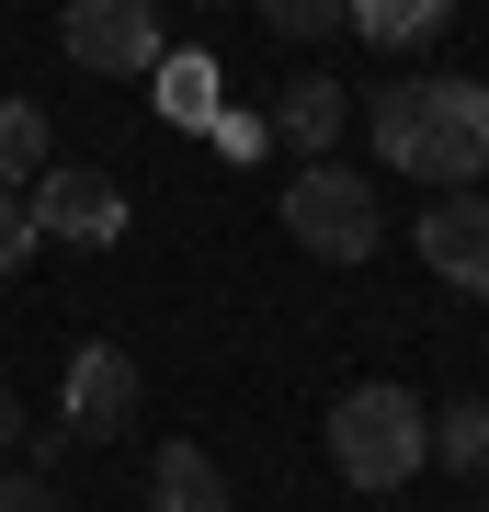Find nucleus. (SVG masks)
Returning a JSON list of instances; mask_svg holds the SVG:
<instances>
[{
    "instance_id": "f257e3e1",
    "label": "nucleus",
    "mask_w": 489,
    "mask_h": 512,
    "mask_svg": "<svg viewBox=\"0 0 489 512\" xmlns=\"http://www.w3.org/2000/svg\"><path fill=\"white\" fill-rule=\"evenodd\" d=\"M376 160L421 171L433 194L489 171V80H387L376 92Z\"/></svg>"
},
{
    "instance_id": "f03ea898",
    "label": "nucleus",
    "mask_w": 489,
    "mask_h": 512,
    "mask_svg": "<svg viewBox=\"0 0 489 512\" xmlns=\"http://www.w3.org/2000/svg\"><path fill=\"white\" fill-rule=\"evenodd\" d=\"M330 467H342L353 490L421 478V467H433V410H421L410 387H353V399L330 410Z\"/></svg>"
},
{
    "instance_id": "7ed1b4c3",
    "label": "nucleus",
    "mask_w": 489,
    "mask_h": 512,
    "mask_svg": "<svg viewBox=\"0 0 489 512\" xmlns=\"http://www.w3.org/2000/svg\"><path fill=\"white\" fill-rule=\"evenodd\" d=\"M285 239L308 262H376V239H387V217H376V183L364 171H330V160H308L285 183Z\"/></svg>"
},
{
    "instance_id": "20e7f679",
    "label": "nucleus",
    "mask_w": 489,
    "mask_h": 512,
    "mask_svg": "<svg viewBox=\"0 0 489 512\" xmlns=\"http://www.w3.org/2000/svg\"><path fill=\"white\" fill-rule=\"evenodd\" d=\"M69 57L91 80H137V69H160V12L148 0H69Z\"/></svg>"
},
{
    "instance_id": "39448f33",
    "label": "nucleus",
    "mask_w": 489,
    "mask_h": 512,
    "mask_svg": "<svg viewBox=\"0 0 489 512\" xmlns=\"http://www.w3.org/2000/svg\"><path fill=\"white\" fill-rule=\"evenodd\" d=\"M23 205H35V239H69V251H103V239H126V194L103 183V171H35L23 183Z\"/></svg>"
},
{
    "instance_id": "423d86ee",
    "label": "nucleus",
    "mask_w": 489,
    "mask_h": 512,
    "mask_svg": "<svg viewBox=\"0 0 489 512\" xmlns=\"http://www.w3.org/2000/svg\"><path fill=\"white\" fill-rule=\"evenodd\" d=\"M421 262L455 285V296H489V194L478 183H455L421 205Z\"/></svg>"
},
{
    "instance_id": "0eeeda50",
    "label": "nucleus",
    "mask_w": 489,
    "mask_h": 512,
    "mask_svg": "<svg viewBox=\"0 0 489 512\" xmlns=\"http://www.w3.org/2000/svg\"><path fill=\"white\" fill-rule=\"evenodd\" d=\"M137 421V365L114 342H80L69 353V444H114Z\"/></svg>"
},
{
    "instance_id": "6e6552de",
    "label": "nucleus",
    "mask_w": 489,
    "mask_h": 512,
    "mask_svg": "<svg viewBox=\"0 0 489 512\" xmlns=\"http://www.w3.org/2000/svg\"><path fill=\"white\" fill-rule=\"evenodd\" d=\"M342 114H353L342 80H285V92H273V137H285V148H308V160H330Z\"/></svg>"
},
{
    "instance_id": "1a4fd4ad",
    "label": "nucleus",
    "mask_w": 489,
    "mask_h": 512,
    "mask_svg": "<svg viewBox=\"0 0 489 512\" xmlns=\"http://www.w3.org/2000/svg\"><path fill=\"white\" fill-rule=\"evenodd\" d=\"M148 512H228V478L205 444H160V467H148Z\"/></svg>"
},
{
    "instance_id": "9d476101",
    "label": "nucleus",
    "mask_w": 489,
    "mask_h": 512,
    "mask_svg": "<svg viewBox=\"0 0 489 512\" xmlns=\"http://www.w3.org/2000/svg\"><path fill=\"white\" fill-rule=\"evenodd\" d=\"M444 12H455V0H342V35H364V46H421V35H444Z\"/></svg>"
},
{
    "instance_id": "9b49d317",
    "label": "nucleus",
    "mask_w": 489,
    "mask_h": 512,
    "mask_svg": "<svg viewBox=\"0 0 489 512\" xmlns=\"http://www.w3.org/2000/svg\"><path fill=\"white\" fill-rule=\"evenodd\" d=\"M148 103H160L171 126H217V57H160V69H148Z\"/></svg>"
},
{
    "instance_id": "f8f14e48",
    "label": "nucleus",
    "mask_w": 489,
    "mask_h": 512,
    "mask_svg": "<svg viewBox=\"0 0 489 512\" xmlns=\"http://www.w3.org/2000/svg\"><path fill=\"white\" fill-rule=\"evenodd\" d=\"M46 160H57L46 114H35V103H0V194H23V183H35Z\"/></svg>"
},
{
    "instance_id": "ddd939ff",
    "label": "nucleus",
    "mask_w": 489,
    "mask_h": 512,
    "mask_svg": "<svg viewBox=\"0 0 489 512\" xmlns=\"http://www.w3.org/2000/svg\"><path fill=\"white\" fill-rule=\"evenodd\" d=\"M433 456H444V467H467V478L489 467V399H455V410L433 421Z\"/></svg>"
},
{
    "instance_id": "4468645a",
    "label": "nucleus",
    "mask_w": 489,
    "mask_h": 512,
    "mask_svg": "<svg viewBox=\"0 0 489 512\" xmlns=\"http://www.w3.org/2000/svg\"><path fill=\"white\" fill-rule=\"evenodd\" d=\"M251 12H262V35H285V46L342 35V0H251Z\"/></svg>"
},
{
    "instance_id": "2eb2a0df",
    "label": "nucleus",
    "mask_w": 489,
    "mask_h": 512,
    "mask_svg": "<svg viewBox=\"0 0 489 512\" xmlns=\"http://www.w3.org/2000/svg\"><path fill=\"white\" fill-rule=\"evenodd\" d=\"M35 251H46V239H35V205H23V194H0V274H23Z\"/></svg>"
},
{
    "instance_id": "dca6fc26",
    "label": "nucleus",
    "mask_w": 489,
    "mask_h": 512,
    "mask_svg": "<svg viewBox=\"0 0 489 512\" xmlns=\"http://www.w3.org/2000/svg\"><path fill=\"white\" fill-rule=\"evenodd\" d=\"M0 512H69L46 467H0Z\"/></svg>"
},
{
    "instance_id": "f3484780",
    "label": "nucleus",
    "mask_w": 489,
    "mask_h": 512,
    "mask_svg": "<svg viewBox=\"0 0 489 512\" xmlns=\"http://www.w3.org/2000/svg\"><path fill=\"white\" fill-rule=\"evenodd\" d=\"M205 137H217L228 160H251V148H262V114H217V126H205Z\"/></svg>"
},
{
    "instance_id": "a211bd4d",
    "label": "nucleus",
    "mask_w": 489,
    "mask_h": 512,
    "mask_svg": "<svg viewBox=\"0 0 489 512\" xmlns=\"http://www.w3.org/2000/svg\"><path fill=\"white\" fill-rule=\"evenodd\" d=\"M0 444H23V399H12V387H0Z\"/></svg>"
}]
</instances>
